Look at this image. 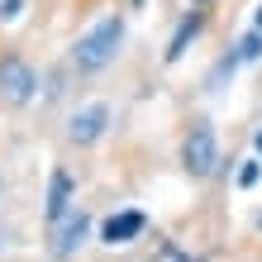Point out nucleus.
<instances>
[{"instance_id": "obj_1", "label": "nucleus", "mask_w": 262, "mask_h": 262, "mask_svg": "<svg viewBox=\"0 0 262 262\" xmlns=\"http://www.w3.org/2000/svg\"><path fill=\"white\" fill-rule=\"evenodd\" d=\"M124 48H129V14L110 10V14H100L91 29H81V34L67 43V62L62 67L76 81H96V76H105L124 57Z\"/></svg>"}, {"instance_id": "obj_2", "label": "nucleus", "mask_w": 262, "mask_h": 262, "mask_svg": "<svg viewBox=\"0 0 262 262\" xmlns=\"http://www.w3.org/2000/svg\"><path fill=\"white\" fill-rule=\"evenodd\" d=\"M115 105L96 96V100H76L72 110L62 115V124H57V148L67 152V158H86V152H96L105 138L115 134Z\"/></svg>"}, {"instance_id": "obj_3", "label": "nucleus", "mask_w": 262, "mask_h": 262, "mask_svg": "<svg viewBox=\"0 0 262 262\" xmlns=\"http://www.w3.org/2000/svg\"><path fill=\"white\" fill-rule=\"evenodd\" d=\"M177 162L195 186L224 177V152H220V129H214L210 115H191L186 129H181V143H177Z\"/></svg>"}, {"instance_id": "obj_4", "label": "nucleus", "mask_w": 262, "mask_h": 262, "mask_svg": "<svg viewBox=\"0 0 262 262\" xmlns=\"http://www.w3.org/2000/svg\"><path fill=\"white\" fill-rule=\"evenodd\" d=\"M43 91V72L29 62L19 48H0V110L24 115Z\"/></svg>"}, {"instance_id": "obj_5", "label": "nucleus", "mask_w": 262, "mask_h": 262, "mask_svg": "<svg viewBox=\"0 0 262 262\" xmlns=\"http://www.w3.org/2000/svg\"><path fill=\"white\" fill-rule=\"evenodd\" d=\"M91 238H96V220H91L86 205H72L57 224H43V253H48V262H76Z\"/></svg>"}, {"instance_id": "obj_6", "label": "nucleus", "mask_w": 262, "mask_h": 262, "mask_svg": "<svg viewBox=\"0 0 262 262\" xmlns=\"http://www.w3.org/2000/svg\"><path fill=\"white\" fill-rule=\"evenodd\" d=\"M205 29H210V5H191V10L177 19L172 38H167V48H162V67H177L181 57H186L195 43L205 38Z\"/></svg>"}, {"instance_id": "obj_7", "label": "nucleus", "mask_w": 262, "mask_h": 262, "mask_svg": "<svg viewBox=\"0 0 262 262\" xmlns=\"http://www.w3.org/2000/svg\"><path fill=\"white\" fill-rule=\"evenodd\" d=\"M72 205H76V177H72L67 162H53L48 167V191H43V224H57Z\"/></svg>"}, {"instance_id": "obj_8", "label": "nucleus", "mask_w": 262, "mask_h": 262, "mask_svg": "<svg viewBox=\"0 0 262 262\" xmlns=\"http://www.w3.org/2000/svg\"><path fill=\"white\" fill-rule=\"evenodd\" d=\"M143 234H148V214L129 205V210H115L110 220L96 229V243H105V248H129V243L143 238Z\"/></svg>"}, {"instance_id": "obj_9", "label": "nucleus", "mask_w": 262, "mask_h": 262, "mask_svg": "<svg viewBox=\"0 0 262 262\" xmlns=\"http://www.w3.org/2000/svg\"><path fill=\"white\" fill-rule=\"evenodd\" d=\"M238 67H243V57H238V48H234V43H229V48L214 57V67L205 72V91H210V96H214V91H224L229 81H234V72H238Z\"/></svg>"}, {"instance_id": "obj_10", "label": "nucleus", "mask_w": 262, "mask_h": 262, "mask_svg": "<svg viewBox=\"0 0 262 262\" xmlns=\"http://www.w3.org/2000/svg\"><path fill=\"white\" fill-rule=\"evenodd\" d=\"M234 48H238L243 62H262V29H248V34H243Z\"/></svg>"}, {"instance_id": "obj_11", "label": "nucleus", "mask_w": 262, "mask_h": 262, "mask_svg": "<svg viewBox=\"0 0 262 262\" xmlns=\"http://www.w3.org/2000/svg\"><path fill=\"white\" fill-rule=\"evenodd\" d=\"M257 181H262V158L253 152V158H243V167H238V186H243V191H253Z\"/></svg>"}, {"instance_id": "obj_12", "label": "nucleus", "mask_w": 262, "mask_h": 262, "mask_svg": "<svg viewBox=\"0 0 262 262\" xmlns=\"http://www.w3.org/2000/svg\"><path fill=\"white\" fill-rule=\"evenodd\" d=\"M24 5H29V0H0V24H14V19H24Z\"/></svg>"}, {"instance_id": "obj_13", "label": "nucleus", "mask_w": 262, "mask_h": 262, "mask_svg": "<svg viewBox=\"0 0 262 262\" xmlns=\"http://www.w3.org/2000/svg\"><path fill=\"white\" fill-rule=\"evenodd\" d=\"M253 152H257V158H262V129L253 134Z\"/></svg>"}, {"instance_id": "obj_14", "label": "nucleus", "mask_w": 262, "mask_h": 262, "mask_svg": "<svg viewBox=\"0 0 262 262\" xmlns=\"http://www.w3.org/2000/svg\"><path fill=\"white\" fill-rule=\"evenodd\" d=\"M253 29H262V0H257V14H253Z\"/></svg>"}, {"instance_id": "obj_15", "label": "nucleus", "mask_w": 262, "mask_h": 262, "mask_svg": "<svg viewBox=\"0 0 262 262\" xmlns=\"http://www.w3.org/2000/svg\"><path fill=\"white\" fill-rule=\"evenodd\" d=\"M0 200H5V162H0Z\"/></svg>"}, {"instance_id": "obj_16", "label": "nucleus", "mask_w": 262, "mask_h": 262, "mask_svg": "<svg viewBox=\"0 0 262 262\" xmlns=\"http://www.w3.org/2000/svg\"><path fill=\"white\" fill-rule=\"evenodd\" d=\"M143 5H148V0H129V10H143Z\"/></svg>"}, {"instance_id": "obj_17", "label": "nucleus", "mask_w": 262, "mask_h": 262, "mask_svg": "<svg viewBox=\"0 0 262 262\" xmlns=\"http://www.w3.org/2000/svg\"><path fill=\"white\" fill-rule=\"evenodd\" d=\"M253 229H262V214H257V220H253Z\"/></svg>"}, {"instance_id": "obj_18", "label": "nucleus", "mask_w": 262, "mask_h": 262, "mask_svg": "<svg viewBox=\"0 0 262 262\" xmlns=\"http://www.w3.org/2000/svg\"><path fill=\"white\" fill-rule=\"evenodd\" d=\"M191 5H210V0H191Z\"/></svg>"}, {"instance_id": "obj_19", "label": "nucleus", "mask_w": 262, "mask_h": 262, "mask_svg": "<svg viewBox=\"0 0 262 262\" xmlns=\"http://www.w3.org/2000/svg\"><path fill=\"white\" fill-rule=\"evenodd\" d=\"M177 262H191V257H177Z\"/></svg>"}]
</instances>
